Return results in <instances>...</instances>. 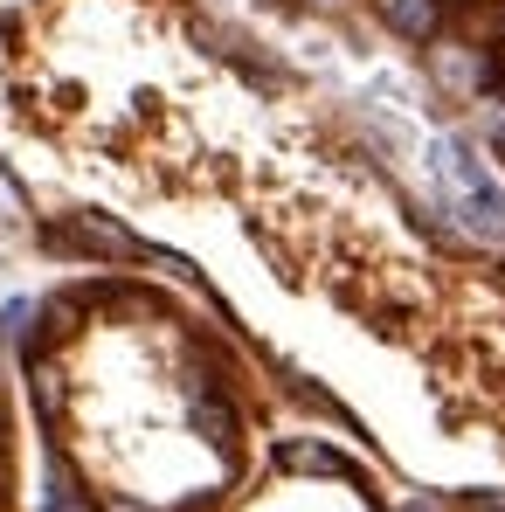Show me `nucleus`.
Returning a JSON list of instances; mask_svg holds the SVG:
<instances>
[{
	"label": "nucleus",
	"mask_w": 505,
	"mask_h": 512,
	"mask_svg": "<svg viewBox=\"0 0 505 512\" xmlns=\"http://www.w3.org/2000/svg\"><path fill=\"white\" fill-rule=\"evenodd\" d=\"M35 402H42V416H56V409H63V388H56V374H49V367H35Z\"/></svg>",
	"instance_id": "nucleus-7"
},
{
	"label": "nucleus",
	"mask_w": 505,
	"mask_h": 512,
	"mask_svg": "<svg viewBox=\"0 0 505 512\" xmlns=\"http://www.w3.org/2000/svg\"><path fill=\"white\" fill-rule=\"evenodd\" d=\"M457 512H505V499H485V492H464Z\"/></svg>",
	"instance_id": "nucleus-8"
},
{
	"label": "nucleus",
	"mask_w": 505,
	"mask_h": 512,
	"mask_svg": "<svg viewBox=\"0 0 505 512\" xmlns=\"http://www.w3.org/2000/svg\"><path fill=\"white\" fill-rule=\"evenodd\" d=\"M478 118H485V139L505 153V97H492V90H485V97H478Z\"/></svg>",
	"instance_id": "nucleus-6"
},
{
	"label": "nucleus",
	"mask_w": 505,
	"mask_h": 512,
	"mask_svg": "<svg viewBox=\"0 0 505 512\" xmlns=\"http://www.w3.org/2000/svg\"><path fill=\"white\" fill-rule=\"evenodd\" d=\"M381 7V21L395 28V35H409V42H436V28H443V0H374Z\"/></svg>",
	"instance_id": "nucleus-2"
},
{
	"label": "nucleus",
	"mask_w": 505,
	"mask_h": 512,
	"mask_svg": "<svg viewBox=\"0 0 505 512\" xmlns=\"http://www.w3.org/2000/svg\"><path fill=\"white\" fill-rule=\"evenodd\" d=\"M194 429H208L215 443H236V416H229V402H215V395L194 402Z\"/></svg>",
	"instance_id": "nucleus-4"
},
{
	"label": "nucleus",
	"mask_w": 505,
	"mask_h": 512,
	"mask_svg": "<svg viewBox=\"0 0 505 512\" xmlns=\"http://www.w3.org/2000/svg\"><path fill=\"white\" fill-rule=\"evenodd\" d=\"M56 250H84V256H111V263H139L153 243H139L132 229H118L111 215H70L63 229H49Z\"/></svg>",
	"instance_id": "nucleus-1"
},
{
	"label": "nucleus",
	"mask_w": 505,
	"mask_h": 512,
	"mask_svg": "<svg viewBox=\"0 0 505 512\" xmlns=\"http://www.w3.org/2000/svg\"><path fill=\"white\" fill-rule=\"evenodd\" d=\"M277 464H284V471H298V478H346V485L360 478V471H353L339 450H326V443H284V450H277Z\"/></svg>",
	"instance_id": "nucleus-3"
},
{
	"label": "nucleus",
	"mask_w": 505,
	"mask_h": 512,
	"mask_svg": "<svg viewBox=\"0 0 505 512\" xmlns=\"http://www.w3.org/2000/svg\"><path fill=\"white\" fill-rule=\"evenodd\" d=\"M42 506H49V512H77V485H70L63 464H49V492H42Z\"/></svg>",
	"instance_id": "nucleus-5"
}]
</instances>
